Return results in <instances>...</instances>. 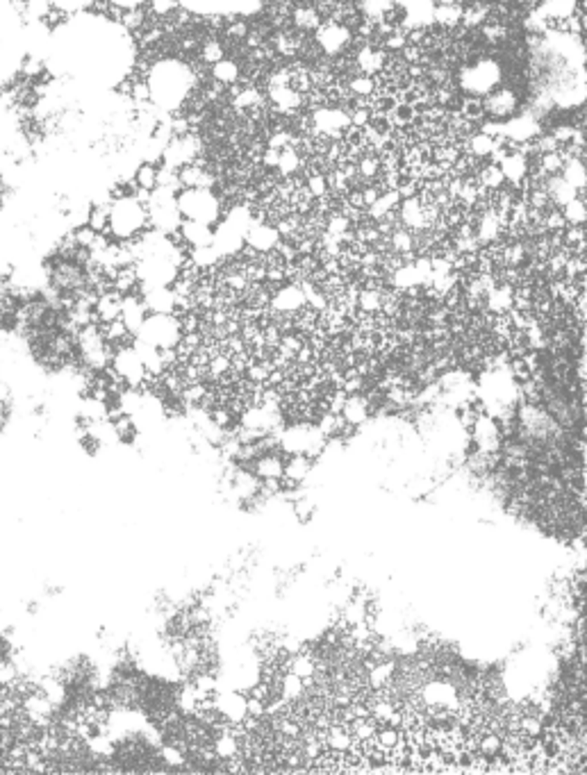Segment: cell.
I'll return each instance as SVG.
<instances>
[{
    "instance_id": "1",
    "label": "cell",
    "mask_w": 587,
    "mask_h": 775,
    "mask_svg": "<svg viewBox=\"0 0 587 775\" xmlns=\"http://www.w3.org/2000/svg\"><path fill=\"white\" fill-rule=\"evenodd\" d=\"M176 207L180 216L189 221H200L209 226L219 216V200L212 196L209 189H185L176 198Z\"/></svg>"
},
{
    "instance_id": "2",
    "label": "cell",
    "mask_w": 587,
    "mask_h": 775,
    "mask_svg": "<svg viewBox=\"0 0 587 775\" xmlns=\"http://www.w3.org/2000/svg\"><path fill=\"white\" fill-rule=\"evenodd\" d=\"M246 239H248V246L255 248L257 253H269V250H273L278 241H280V235H278L276 226L271 228L269 223L262 221V223H253Z\"/></svg>"
},
{
    "instance_id": "3",
    "label": "cell",
    "mask_w": 587,
    "mask_h": 775,
    "mask_svg": "<svg viewBox=\"0 0 587 775\" xmlns=\"http://www.w3.org/2000/svg\"><path fill=\"white\" fill-rule=\"evenodd\" d=\"M483 110H485V114L492 116L494 121H498V119H503V116L512 114L517 110V96H515V91H510V89L494 91L485 98Z\"/></svg>"
},
{
    "instance_id": "4",
    "label": "cell",
    "mask_w": 587,
    "mask_h": 775,
    "mask_svg": "<svg viewBox=\"0 0 587 775\" xmlns=\"http://www.w3.org/2000/svg\"><path fill=\"white\" fill-rule=\"evenodd\" d=\"M342 416L346 419V423L358 425V428H360V425L371 416L369 403H367V398H364V393H351V396H346V403L342 407Z\"/></svg>"
},
{
    "instance_id": "5",
    "label": "cell",
    "mask_w": 587,
    "mask_h": 775,
    "mask_svg": "<svg viewBox=\"0 0 587 775\" xmlns=\"http://www.w3.org/2000/svg\"><path fill=\"white\" fill-rule=\"evenodd\" d=\"M501 167H503V169H501V171H503V176L512 180L515 185H519V182H522V180L526 178L528 159L524 157V155H519V152H508L505 157H503V162H501Z\"/></svg>"
},
{
    "instance_id": "6",
    "label": "cell",
    "mask_w": 587,
    "mask_h": 775,
    "mask_svg": "<svg viewBox=\"0 0 587 775\" xmlns=\"http://www.w3.org/2000/svg\"><path fill=\"white\" fill-rule=\"evenodd\" d=\"M132 180L137 182V187H139V189L153 191V189L157 187V164H153V162H141L139 167L134 169Z\"/></svg>"
},
{
    "instance_id": "7",
    "label": "cell",
    "mask_w": 587,
    "mask_h": 775,
    "mask_svg": "<svg viewBox=\"0 0 587 775\" xmlns=\"http://www.w3.org/2000/svg\"><path fill=\"white\" fill-rule=\"evenodd\" d=\"M476 180H478V185H483L487 189H494L496 191L498 187L503 185L505 176H503V171H501V167H498V164H487V167H480L478 169Z\"/></svg>"
},
{
    "instance_id": "8",
    "label": "cell",
    "mask_w": 587,
    "mask_h": 775,
    "mask_svg": "<svg viewBox=\"0 0 587 775\" xmlns=\"http://www.w3.org/2000/svg\"><path fill=\"white\" fill-rule=\"evenodd\" d=\"M294 23L298 30H316L321 25V16L314 7H296L294 12Z\"/></svg>"
},
{
    "instance_id": "9",
    "label": "cell",
    "mask_w": 587,
    "mask_h": 775,
    "mask_svg": "<svg viewBox=\"0 0 587 775\" xmlns=\"http://www.w3.org/2000/svg\"><path fill=\"white\" fill-rule=\"evenodd\" d=\"M212 77H214L217 82H224V84H233L235 80H239V66L235 64V60H221L214 64V69H212Z\"/></svg>"
},
{
    "instance_id": "10",
    "label": "cell",
    "mask_w": 587,
    "mask_h": 775,
    "mask_svg": "<svg viewBox=\"0 0 587 775\" xmlns=\"http://www.w3.org/2000/svg\"><path fill=\"white\" fill-rule=\"evenodd\" d=\"M18 677H21V668L16 666L12 657H3V660H0V686L12 689Z\"/></svg>"
},
{
    "instance_id": "11",
    "label": "cell",
    "mask_w": 587,
    "mask_h": 775,
    "mask_svg": "<svg viewBox=\"0 0 587 775\" xmlns=\"http://www.w3.org/2000/svg\"><path fill=\"white\" fill-rule=\"evenodd\" d=\"M560 209H562L565 221L569 223V226H583L585 223V202H583V198H574Z\"/></svg>"
},
{
    "instance_id": "12",
    "label": "cell",
    "mask_w": 587,
    "mask_h": 775,
    "mask_svg": "<svg viewBox=\"0 0 587 775\" xmlns=\"http://www.w3.org/2000/svg\"><path fill=\"white\" fill-rule=\"evenodd\" d=\"M226 57V48L221 41H217V39H205L203 41V48H200V60H203L205 64H217Z\"/></svg>"
},
{
    "instance_id": "13",
    "label": "cell",
    "mask_w": 587,
    "mask_h": 775,
    "mask_svg": "<svg viewBox=\"0 0 587 775\" xmlns=\"http://www.w3.org/2000/svg\"><path fill=\"white\" fill-rule=\"evenodd\" d=\"M349 91L355 96H373L376 93V80L369 75H355L349 82Z\"/></svg>"
},
{
    "instance_id": "14",
    "label": "cell",
    "mask_w": 587,
    "mask_h": 775,
    "mask_svg": "<svg viewBox=\"0 0 587 775\" xmlns=\"http://www.w3.org/2000/svg\"><path fill=\"white\" fill-rule=\"evenodd\" d=\"M435 18L439 25H446V27H453L458 25V21L462 18V7H453V5H441L439 9H435Z\"/></svg>"
},
{
    "instance_id": "15",
    "label": "cell",
    "mask_w": 587,
    "mask_h": 775,
    "mask_svg": "<svg viewBox=\"0 0 587 775\" xmlns=\"http://www.w3.org/2000/svg\"><path fill=\"white\" fill-rule=\"evenodd\" d=\"M469 146H471V155H476V157H485V155L492 152L494 139L487 137V134H483V132H478V134H474V137H471Z\"/></svg>"
},
{
    "instance_id": "16",
    "label": "cell",
    "mask_w": 587,
    "mask_h": 775,
    "mask_svg": "<svg viewBox=\"0 0 587 775\" xmlns=\"http://www.w3.org/2000/svg\"><path fill=\"white\" fill-rule=\"evenodd\" d=\"M305 187H307V191H310L312 198H325L328 196V182H325V176H321V173H312V176H307Z\"/></svg>"
},
{
    "instance_id": "17",
    "label": "cell",
    "mask_w": 587,
    "mask_h": 775,
    "mask_svg": "<svg viewBox=\"0 0 587 775\" xmlns=\"http://www.w3.org/2000/svg\"><path fill=\"white\" fill-rule=\"evenodd\" d=\"M540 167L542 171L546 173V176H555V173L562 171V157L560 152L553 150V152H540Z\"/></svg>"
},
{
    "instance_id": "18",
    "label": "cell",
    "mask_w": 587,
    "mask_h": 775,
    "mask_svg": "<svg viewBox=\"0 0 587 775\" xmlns=\"http://www.w3.org/2000/svg\"><path fill=\"white\" fill-rule=\"evenodd\" d=\"M148 3V12L157 18L171 16L178 9V0H146Z\"/></svg>"
},
{
    "instance_id": "19",
    "label": "cell",
    "mask_w": 587,
    "mask_h": 775,
    "mask_svg": "<svg viewBox=\"0 0 587 775\" xmlns=\"http://www.w3.org/2000/svg\"><path fill=\"white\" fill-rule=\"evenodd\" d=\"M460 114L465 116L467 121H478V119H483V116H485L483 100H478V98H465V103H462Z\"/></svg>"
},
{
    "instance_id": "20",
    "label": "cell",
    "mask_w": 587,
    "mask_h": 775,
    "mask_svg": "<svg viewBox=\"0 0 587 775\" xmlns=\"http://www.w3.org/2000/svg\"><path fill=\"white\" fill-rule=\"evenodd\" d=\"M535 146H537V152H553L560 148V143L555 141L553 134H546V137H537Z\"/></svg>"
},
{
    "instance_id": "21",
    "label": "cell",
    "mask_w": 587,
    "mask_h": 775,
    "mask_svg": "<svg viewBox=\"0 0 587 775\" xmlns=\"http://www.w3.org/2000/svg\"><path fill=\"white\" fill-rule=\"evenodd\" d=\"M246 34H248L246 21H233L228 25V37H233L235 41H242V39H246Z\"/></svg>"
},
{
    "instance_id": "22",
    "label": "cell",
    "mask_w": 587,
    "mask_h": 775,
    "mask_svg": "<svg viewBox=\"0 0 587 775\" xmlns=\"http://www.w3.org/2000/svg\"><path fill=\"white\" fill-rule=\"evenodd\" d=\"M557 143H569L572 141V134H574V128H569V125H557V128L551 132Z\"/></svg>"
},
{
    "instance_id": "23",
    "label": "cell",
    "mask_w": 587,
    "mask_h": 775,
    "mask_svg": "<svg viewBox=\"0 0 587 775\" xmlns=\"http://www.w3.org/2000/svg\"><path fill=\"white\" fill-rule=\"evenodd\" d=\"M278 157H280V150H276V148H264V152H262V167H266V169L278 167Z\"/></svg>"
},
{
    "instance_id": "24",
    "label": "cell",
    "mask_w": 587,
    "mask_h": 775,
    "mask_svg": "<svg viewBox=\"0 0 587 775\" xmlns=\"http://www.w3.org/2000/svg\"><path fill=\"white\" fill-rule=\"evenodd\" d=\"M360 193H362V202H364V207H369V205H373V202L378 200L380 189H378V187H369V189H360Z\"/></svg>"
},
{
    "instance_id": "25",
    "label": "cell",
    "mask_w": 587,
    "mask_h": 775,
    "mask_svg": "<svg viewBox=\"0 0 587 775\" xmlns=\"http://www.w3.org/2000/svg\"><path fill=\"white\" fill-rule=\"evenodd\" d=\"M0 400H3V403L12 400V389H9V384L5 380H0Z\"/></svg>"
},
{
    "instance_id": "26",
    "label": "cell",
    "mask_w": 587,
    "mask_h": 775,
    "mask_svg": "<svg viewBox=\"0 0 587 775\" xmlns=\"http://www.w3.org/2000/svg\"><path fill=\"white\" fill-rule=\"evenodd\" d=\"M7 414H9V403H3V400H0V419H5Z\"/></svg>"
},
{
    "instance_id": "27",
    "label": "cell",
    "mask_w": 587,
    "mask_h": 775,
    "mask_svg": "<svg viewBox=\"0 0 587 775\" xmlns=\"http://www.w3.org/2000/svg\"><path fill=\"white\" fill-rule=\"evenodd\" d=\"M3 432H5V419H0V437H3Z\"/></svg>"
}]
</instances>
